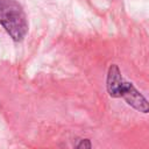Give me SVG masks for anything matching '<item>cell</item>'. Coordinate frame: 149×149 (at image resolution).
<instances>
[{
    "label": "cell",
    "instance_id": "1",
    "mask_svg": "<svg viewBox=\"0 0 149 149\" xmlns=\"http://www.w3.org/2000/svg\"><path fill=\"white\" fill-rule=\"evenodd\" d=\"M106 90L111 98H122L127 105L135 111L149 113V100L134 86L133 83L125 80L121 70L116 64H111L106 77Z\"/></svg>",
    "mask_w": 149,
    "mask_h": 149
},
{
    "label": "cell",
    "instance_id": "2",
    "mask_svg": "<svg viewBox=\"0 0 149 149\" xmlns=\"http://www.w3.org/2000/svg\"><path fill=\"white\" fill-rule=\"evenodd\" d=\"M0 24L14 42H21L28 33V21L16 0H0Z\"/></svg>",
    "mask_w": 149,
    "mask_h": 149
},
{
    "label": "cell",
    "instance_id": "3",
    "mask_svg": "<svg viewBox=\"0 0 149 149\" xmlns=\"http://www.w3.org/2000/svg\"><path fill=\"white\" fill-rule=\"evenodd\" d=\"M74 149H92V143L90 139H77L74 143Z\"/></svg>",
    "mask_w": 149,
    "mask_h": 149
}]
</instances>
